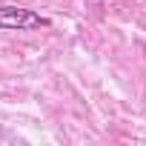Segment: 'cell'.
Instances as JSON below:
<instances>
[{"mask_svg": "<svg viewBox=\"0 0 146 146\" xmlns=\"http://www.w3.org/2000/svg\"><path fill=\"white\" fill-rule=\"evenodd\" d=\"M49 20L23 6H0V29L3 32H32V29H46Z\"/></svg>", "mask_w": 146, "mask_h": 146, "instance_id": "cell-1", "label": "cell"}]
</instances>
